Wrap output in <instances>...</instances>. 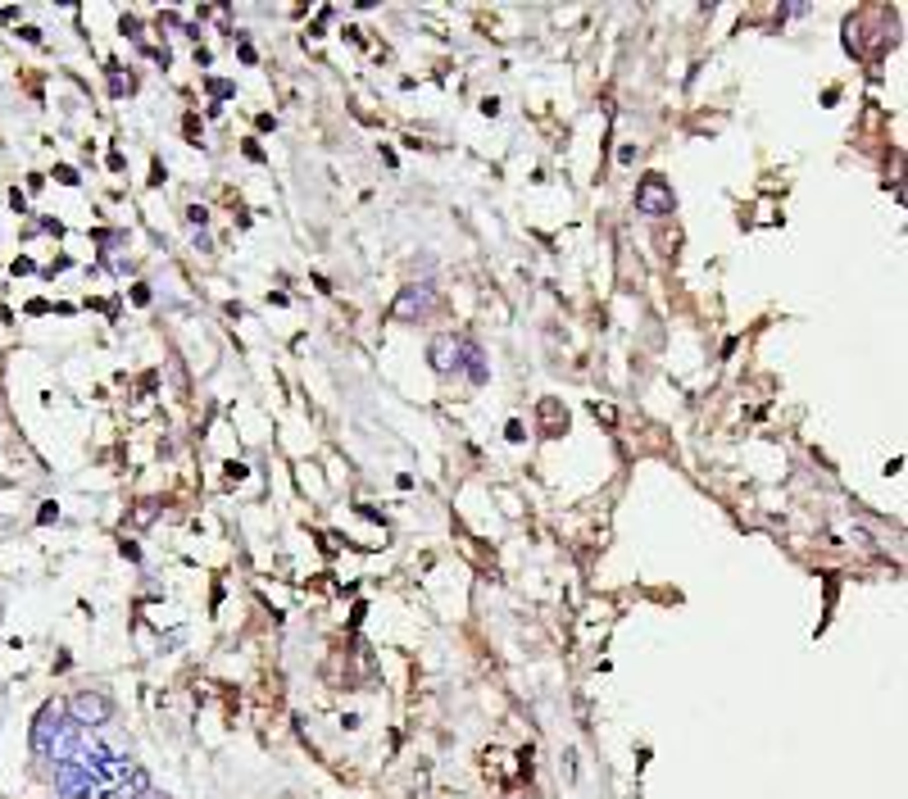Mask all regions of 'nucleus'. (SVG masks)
I'll return each mask as SVG.
<instances>
[{
	"instance_id": "obj_5",
	"label": "nucleus",
	"mask_w": 908,
	"mask_h": 799,
	"mask_svg": "<svg viewBox=\"0 0 908 799\" xmlns=\"http://www.w3.org/2000/svg\"><path fill=\"white\" fill-rule=\"evenodd\" d=\"M432 364L441 368V373L459 368V336H436V341H432Z\"/></svg>"
},
{
	"instance_id": "obj_6",
	"label": "nucleus",
	"mask_w": 908,
	"mask_h": 799,
	"mask_svg": "<svg viewBox=\"0 0 908 799\" xmlns=\"http://www.w3.org/2000/svg\"><path fill=\"white\" fill-rule=\"evenodd\" d=\"M141 799H168V795H159V790H146V795H141Z\"/></svg>"
},
{
	"instance_id": "obj_1",
	"label": "nucleus",
	"mask_w": 908,
	"mask_h": 799,
	"mask_svg": "<svg viewBox=\"0 0 908 799\" xmlns=\"http://www.w3.org/2000/svg\"><path fill=\"white\" fill-rule=\"evenodd\" d=\"M64 713H69L78 727H105V722L114 718V704H109L105 691H78Z\"/></svg>"
},
{
	"instance_id": "obj_2",
	"label": "nucleus",
	"mask_w": 908,
	"mask_h": 799,
	"mask_svg": "<svg viewBox=\"0 0 908 799\" xmlns=\"http://www.w3.org/2000/svg\"><path fill=\"white\" fill-rule=\"evenodd\" d=\"M55 790H60V799H105V790H100L73 759L55 768Z\"/></svg>"
},
{
	"instance_id": "obj_4",
	"label": "nucleus",
	"mask_w": 908,
	"mask_h": 799,
	"mask_svg": "<svg viewBox=\"0 0 908 799\" xmlns=\"http://www.w3.org/2000/svg\"><path fill=\"white\" fill-rule=\"evenodd\" d=\"M436 305V287L432 282H423V287H405V296L395 300V318H405V323H414V318H427Z\"/></svg>"
},
{
	"instance_id": "obj_3",
	"label": "nucleus",
	"mask_w": 908,
	"mask_h": 799,
	"mask_svg": "<svg viewBox=\"0 0 908 799\" xmlns=\"http://www.w3.org/2000/svg\"><path fill=\"white\" fill-rule=\"evenodd\" d=\"M636 209H641V214H650V218L672 214V187L659 178V173H650V178L636 187Z\"/></svg>"
}]
</instances>
